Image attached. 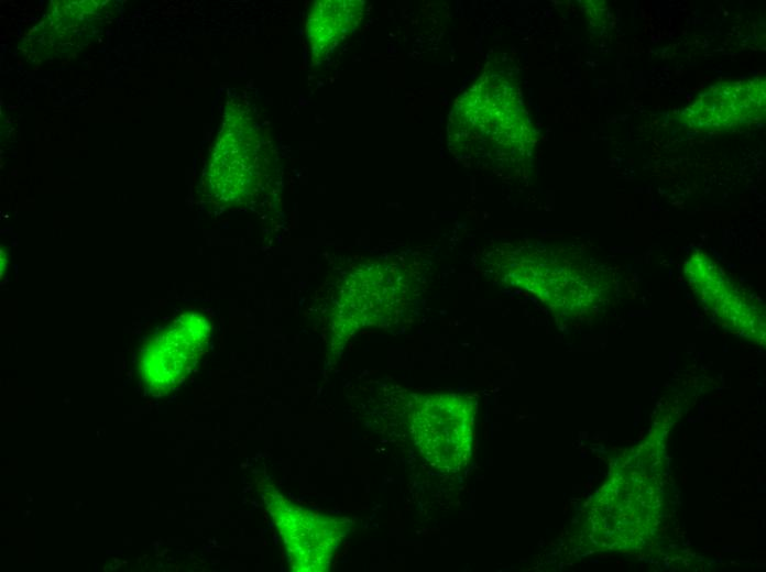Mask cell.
Segmentation results:
<instances>
[{
	"label": "cell",
	"mask_w": 766,
	"mask_h": 572,
	"mask_svg": "<svg viewBox=\"0 0 766 572\" xmlns=\"http://www.w3.org/2000/svg\"><path fill=\"white\" fill-rule=\"evenodd\" d=\"M474 405L466 396L435 394L420 397L412 429L425 459L444 472H458L471 458Z\"/></svg>",
	"instance_id": "obj_1"
},
{
	"label": "cell",
	"mask_w": 766,
	"mask_h": 572,
	"mask_svg": "<svg viewBox=\"0 0 766 572\" xmlns=\"http://www.w3.org/2000/svg\"><path fill=\"white\" fill-rule=\"evenodd\" d=\"M694 296L730 331L754 341L765 338L764 307L707 254L696 252L685 264Z\"/></svg>",
	"instance_id": "obj_2"
},
{
	"label": "cell",
	"mask_w": 766,
	"mask_h": 572,
	"mask_svg": "<svg viewBox=\"0 0 766 572\" xmlns=\"http://www.w3.org/2000/svg\"><path fill=\"white\" fill-rule=\"evenodd\" d=\"M765 116V79L722 82L703 91L680 114L697 131H721L760 121Z\"/></svg>",
	"instance_id": "obj_3"
},
{
	"label": "cell",
	"mask_w": 766,
	"mask_h": 572,
	"mask_svg": "<svg viewBox=\"0 0 766 572\" xmlns=\"http://www.w3.org/2000/svg\"><path fill=\"white\" fill-rule=\"evenodd\" d=\"M33 30L30 37L40 58L80 51L108 25L114 8L111 2L59 1Z\"/></svg>",
	"instance_id": "obj_4"
},
{
	"label": "cell",
	"mask_w": 766,
	"mask_h": 572,
	"mask_svg": "<svg viewBox=\"0 0 766 572\" xmlns=\"http://www.w3.org/2000/svg\"><path fill=\"white\" fill-rule=\"evenodd\" d=\"M361 12L359 1H317L307 21L314 58H324L355 26Z\"/></svg>",
	"instance_id": "obj_5"
},
{
	"label": "cell",
	"mask_w": 766,
	"mask_h": 572,
	"mask_svg": "<svg viewBox=\"0 0 766 572\" xmlns=\"http://www.w3.org/2000/svg\"><path fill=\"white\" fill-rule=\"evenodd\" d=\"M189 338L180 327L155 338L144 349L141 358V372L144 380L154 387H165L175 383L185 366Z\"/></svg>",
	"instance_id": "obj_6"
}]
</instances>
